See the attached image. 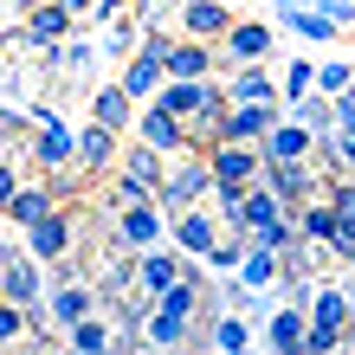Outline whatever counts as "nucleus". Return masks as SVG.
<instances>
[{
    "mask_svg": "<svg viewBox=\"0 0 355 355\" xmlns=\"http://www.w3.org/2000/svg\"><path fill=\"white\" fill-rule=\"evenodd\" d=\"M200 310H207V291L194 278H175L155 297L149 323H142V343H149V349H181L187 336H194V317H200Z\"/></svg>",
    "mask_w": 355,
    "mask_h": 355,
    "instance_id": "nucleus-1",
    "label": "nucleus"
},
{
    "mask_svg": "<svg viewBox=\"0 0 355 355\" xmlns=\"http://www.w3.org/2000/svg\"><path fill=\"white\" fill-rule=\"evenodd\" d=\"M162 207H168V220L187 214V207H200V200H214V162H207L200 149H187V162H175L168 181H162Z\"/></svg>",
    "mask_w": 355,
    "mask_h": 355,
    "instance_id": "nucleus-2",
    "label": "nucleus"
},
{
    "mask_svg": "<svg viewBox=\"0 0 355 355\" xmlns=\"http://www.w3.org/2000/svg\"><path fill=\"white\" fill-rule=\"evenodd\" d=\"M116 245H123V252H149V245H168V207H162V200L116 207Z\"/></svg>",
    "mask_w": 355,
    "mask_h": 355,
    "instance_id": "nucleus-3",
    "label": "nucleus"
},
{
    "mask_svg": "<svg viewBox=\"0 0 355 355\" xmlns=\"http://www.w3.org/2000/svg\"><path fill=\"white\" fill-rule=\"evenodd\" d=\"M259 181L291 207V214H297L310 194H323V162H310V155H304V162H265V175H259Z\"/></svg>",
    "mask_w": 355,
    "mask_h": 355,
    "instance_id": "nucleus-4",
    "label": "nucleus"
},
{
    "mask_svg": "<svg viewBox=\"0 0 355 355\" xmlns=\"http://www.w3.org/2000/svg\"><path fill=\"white\" fill-rule=\"evenodd\" d=\"M220 233H226V220H220V207H214V200H200V207H187V214L168 220V239L181 245L187 259H207V252L220 245Z\"/></svg>",
    "mask_w": 355,
    "mask_h": 355,
    "instance_id": "nucleus-5",
    "label": "nucleus"
},
{
    "mask_svg": "<svg viewBox=\"0 0 355 355\" xmlns=\"http://www.w3.org/2000/svg\"><path fill=\"white\" fill-rule=\"evenodd\" d=\"M271 39H278V26H265V19H233L226 26V46H220V65L226 71L259 65V58H271Z\"/></svg>",
    "mask_w": 355,
    "mask_h": 355,
    "instance_id": "nucleus-6",
    "label": "nucleus"
},
{
    "mask_svg": "<svg viewBox=\"0 0 355 355\" xmlns=\"http://www.w3.org/2000/svg\"><path fill=\"white\" fill-rule=\"evenodd\" d=\"M71 19H78V13L65 7V0H39V7L19 19V33H13V39H19V46H33V52H52L58 39L71 33Z\"/></svg>",
    "mask_w": 355,
    "mask_h": 355,
    "instance_id": "nucleus-7",
    "label": "nucleus"
},
{
    "mask_svg": "<svg viewBox=\"0 0 355 355\" xmlns=\"http://www.w3.org/2000/svg\"><path fill=\"white\" fill-rule=\"evenodd\" d=\"M136 136L142 142H149V149H162V155H187V123L175 116V110H162V103L149 97V103H142V110H136Z\"/></svg>",
    "mask_w": 355,
    "mask_h": 355,
    "instance_id": "nucleus-8",
    "label": "nucleus"
},
{
    "mask_svg": "<svg viewBox=\"0 0 355 355\" xmlns=\"http://www.w3.org/2000/svg\"><path fill=\"white\" fill-rule=\"evenodd\" d=\"M123 162V130H110V123H85V130H78V168L85 175H97V168H116Z\"/></svg>",
    "mask_w": 355,
    "mask_h": 355,
    "instance_id": "nucleus-9",
    "label": "nucleus"
},
{
    "mask_svg": "<svg viewBox=\"0 0 355 355\" xmlns=\"http://www.w3.org/2000/svg\"><path fill=\"white\" fill-rule=\"evenodd\" d=\"M304 329H310V304L278 297V310H271V323H265V343L278 355H304Z\"/></svg>",
    "mask_w": 355,
    "mask_h": 355,
    "instance_id": "nucleus-10",
    "label": "nucleus"
},
{
    "mask_svg": "<svg viewBox=\"0 0 355 355\" xmlns=\"http://www.w3.org/2000/svg\"><path fill=\"white\" fill-rule=\"evenodd\" d=\"M207 162H214V181H259V175H265L259 142H214Z\"/></svg>",
    "mask_w": 355,
    "mask_h": 355,
    "instance_id": "nucleus-11",
    "label": "nucleus"
},
{
    "mask_svg": "<svg viewBox=\"0 0 355 355\" xmlns=\"http://www.w3.org/2000/svg\"><path fill=\"white\" fill-rule=\"evenodd\" d=\"M278 123V103H226V130L220 142H265Z\"/></svg>",
    "mask_w": 355,
    "mask_h": 355,
    "instance_id": "nucleus-12",
    "label": "nucleus"
},
{
    "mask_svg": "<svg viewBox=\"0 0 355 355\" xmlns=\"http://www.w3.org/2000/svg\"><path fill=\"white\" fill-rule=\"evenodd\" d=\"M26 252L46 259V265L71 259V214H65V207H58V214H46L39 226H26Z\"/></svg>",
    "mask_w": 355,
    "mask_h": 355,
    "instance_id": "nucleus-13",
    "label": "nucleus"
},
{
    "mask_svg": "<svg viewBox=\"0 0 355 355\" xmlns=\"http://www.w3.org/2000/svg\"><path fill=\"white\" fill-rule=\"evenodd\" d=\"M181 33L194 39H226V26H233V0H181Z\"/></svg>",
    "mask_w": 355,
    "mask_h": 355,
    "instance_id": "nucleus-14",
    "label": "nucleus"
},
{
    "mask_svg": "<svg viewBox=\"0 0 355 355\" xmlns=\"http://www.w3.org/2000/svg\"><path fill=\"white\" fill-rule=\"evenodd\" d=\"M220 71V52H214V39H175L168 46V78H214Z\"/></svg>",
    "mask_w": 355,
    "mask_h": 355,
    "instance_id": "nucleus-15",
    "label": "nucleus"
},
{
    "mask_svg": "<svg viewBox=\"0 0 355 355\" xmlns=\"http://www.w3.org/2000/svg\"><path fill=\"white\" fill-rule=\"evenodd\" d=\"M65 343H71V355H103V349H123V329H116V317H78L71 329H65Z\"/></svg>",
    "mask_w": 355,
    "mask_h": 355,
    "instance_id": "nucleus-16",
    "label": "nucleus"
},
{
    "mask_svg": "<svg viewBox=\"0 0 355 355\" xmlns=\"http://www.w3.org/2000/svg\"><path fill=\"white\" fill-rule=\"evenodd\" d=\"M259 155L265 162H304V155H317V136H310L304 123H284L278 116V123H271V136L259 142Z\"/></svg>",
    "mask_w": 355,
    "mask_h": 355,
    "instance_id": "nucleus-17",
    "label": "nucleus"
},
{
    "mask_svg": "<svg viewBox=\"0 0 355 355\" xmlns=\"http://www.w3.org/2000/svg\"><path fill=\"white\" fill-rule=\"evenodd\" d=\"M226 97H233V103H278L284 91H278V78H271L265 58H259V65H239L233 78H226Z\"/></svg>",
    "mask_w": 355,
    "mask_h": 355,
    "instance_id": "nucleus-18",
    "label": "nucleus"
},
{
    "mask_svg": "<svg viewBox=\"0 0 355 355\" xmlns=\"http://www.w3.org/2000/svg\"><path fill=\"white\" fill-rule=\"evenodd\" d=\"M207 349H226V355L252 349V323H245V310H214V317H207Z\"/></svg>",
    "mask_w": 355,
    "mask_h": 355,
    "instance_id": "nucleus-19",
    "label": "nucleus"
},
{
    "mask_svg": "<svg viewBox=\"0 0 355 355\" xmlns=\"http://www.w3.org/2000/svg\"><path fill=\"white\" fill-rule=\"evenodd\" d=\"M136 110H142V103L123 91V85L91 91V116H97V123H110V130H136Z\"/></svg>",
    "mask_w": 355,
    "mask_h": 355,
    "instance_id": "nucleus-20",
    "label": "nucleus"
},
{
    "mask_svg": "<svg viewBox=\"0 0 355 355\" xmlns=\"http://www.w3.org/2000/svg\"><path fill=\"white\" fill-rule=\"evenodd\" d=\"M278 33H291V39H336V19L323 7H278Z\"/></svg>",
    "mask_w": 355,
    "mask_h": 355,
    "instance_id": "nucleus-21",
    "label": "nucleus"
},
{
    "mask_svg": "<svg viewBox=\"0 0 355 355\" xmlns=\"http://www.w3.org/2000/svg\"><path fill=\"white\" fill-rule=\"evenodd\" d=\"M58 207H65V200H58L52 187H19V194H13V207H7V220L19 226V233H26V226H39L46 214H58Z\"/></svg>",
    "mask_w": 355,
    "mask_h": 355,
    "instance_id": "nucleus-22",
    "label": "nucleus"
},
{
    "mask_svg": "<svg viewBox=\"0 0 355 355\" xmlns=\"http://www.w3.org/2000/svg\"><path fill=\"white\" fill-rule=\"evenodd\" d=\"M123 175H136V181H149L155 194H162V181H168V155L162 149H149V142H130V149H123Z\"/></svg>",
    "mask_w": 355,
    "mask_h": 355,
    "instance_id": "nucleus-23",
    "label": "nucleus"
},
{
    "mask_svg": "<svg viewBox=\"0 0 355 355\" xmlns=\"http://www.w3.org/2000/svg\"><path fill=\"white\" fill-rule=\"evenodd\" d=\"M349 310H355L349 284H317V291H310V323H329V329H343V323H349Z\"/></svg>",
    "mask_w": 355,
    "mask_h": 355,
    "instance_id": "nucleus-24",
    "label": "nucleus"
},
{
    "mask_svg": "<svg viewBox=\"0 0 355 355\" xmlns=\"http://www.w3.org/2000/svg\"><path fill=\"white\" fill-rule=\"evenodd\" d=\"M239 278L252 284V291H271V284L284 278V259L271 252V245H259V239H252V245H245V259H239Z\"/></svg>",
    "mask_w": 355,
    "mask_h": 355,
    "instance_id": "nucleus-25",
    "label": "nucleus"
},
{
    "mask_svg": "<svg viewBox=\"0 0 355 355\" xmlns=\"http://www.w3.org/2000/svg\"><path fill=\"white\" fill-rule=\"evenodd\" d=\"M252 239H259V245H271V252H278V259H291V252H297V245H304V226H297V214H278L271 226H259Z\"/></svg>",
    "mask_w": 355,
    "mask_h": 355,
    "instance_id": "nucleus-26",
    "label": "nucleus"
},
{
    "mask_svg": "<svg viewBox=\"0 0 355 355\" xmlns=\"http://www.w3.org/2000/svg\"><path fill=\"white\" fill-rule=\"evenodd\" d=\"M278 214H291V207H284L278 194H271L265 181H252V194H245V233H259V226H271Z\"/></svg>",
    "mask_w": 355,
    "mask_h": 355,
    "instance_id": "nucleus-27",
    "label": "nucleus"
},
{
    "mask_svg": "<svg viewBox=\"0 0 355 355\" xmlns=\"http://www.w3.org/2000/svg\"><path fill=\"white\" fill-rule=\"evenodd\" d=\"M136 46H142V26H136V19H110V33H103L97 39V52H110V58H136Z\"/></svg>",
    "mask_w": 355,
    "mask_h": 355,
    "instance_id": "nucleus-28",
    "label": "nucleus"
},
{
    "mask_svg": "<svg viewBox=\"0 0 355 355\" xmlns=\"http://www.w3.org/2000/svg\"><path fill=\"white\" fill-rule=\"evenodd\" d=\"M245 245H252V233H220V245L207 252V271H239Z\"/></svg>",
    "mask_w": 355,
    "mask_h": 355,
    "instance_id": "nucleus-29",
    "label": "nucleus"
},
{
    "mask_svg": "<svg viewBox=\"0 0 355 355\" xmlns=\"http://www.w3.org/2000/svg\"><path fill=\"white\" fill-rule=\"evenodd\" d=\"M278 85H284V103H297V97H310V91H317V65H310V58H291Z\"/></svg>",
    "mask_w": 355,
    "mask_h": 355,
    "instance_id": "nucleus-30",
    "label": "nucleus"
},
{
    "mask_svg": "<svg viewBox=\"0 0 355 355\" xmlns=\"http://www.w3.org/2000/svg\"><path fill=\"white\" fill-rule=\"evenodd\" d=\"M317 91H323V97H343V91H355V65H343V58L317 65Z\"/></svg>",
    "mask_w": 355,
    "mask_h": 355,
    "instance_id": "nucleus-31",
    "label": "nucleus"
},
{
    "mask_svg": "<svg viewBox=\"0 0 355 355\" xmlns=\"http://www.w3.org/2000/svg\"><path fill=\"white\" fill-rule=\"evenodd\" d=\"M136 200H155V187L136 181V175H116V187H110V214H116V207H136Z\"/></svg>",
    "mask_w": 355,
    "mask_h": 355,
    "instance_id": "nucleus-32",
    "label": "nucleus"
},
{
    "mask_svg": "<svg viewBox=\"0 0 355 355\" xmlns=\"http://www.w3.org/2000/svg\"><path fill=\"white\" fill-rule=\"evenodd\" d=\"M329 349H343V329L310 323V329H304V355H329Z\"/></svg>",
    "mask_w": 355,
    "mask_h": 355,
    "instance_id": "nucleus-33",
    "label": "nucleus"
},
{
    "mask_svg": "<svg viewBox=\"0 0 355 355\" xmlns=\"http://www.w3.org/2000/svg\"><path fill=\"white\" fill-rule=\"evenodd\" d=\"M19 187H26V181H19V168H13V162H0V214L13 207V194H19Z\"/></svg>",
    "mask_w": 355,
    "mask_h": 355,
    "instance_id": "nucleus-34",
    "label": "nucleus"
},
{
    "mask_svg": "<svg viewBox=\"0 0 355 355\" xmlns=\"http://www.w3.org/2000/svg\"><path fill=\"white\" fill-rule=\"evenodd\" d=\"M317 7L336 19V26H355V0H317Z\"/></svg>",
    "mask_w": 355,
    "mask_h": 355,
    "instance_id": "nucleus-35",
    "label": "nucleus"
},
{
    "mask_svg": "<svg viewBox=\"0 0 355 355\" xmlns=\"http://www.w3.org/2000/svg\"><path fill=\"white\" fill-rule=\"evenodd\" d=\"M336 130H355V91L336 97Z\"/></svg>",
    "mask_w": 355,
    "mask_h": 355,
    "instance_id": "nucleus-36",
    "label": "nucleus"
},
{
    "mask_svg": "<svg viewBox=\"0 0 355 355\" xmlns=\"http://www.w3.org/2000/svg\"><path fill=\"white\" fill-rule=\"evenodd\" d=\"M323 142H336L343 162H349V175H355V130H336V136H323Z\"/></svg>",
    "mask_w": 355,
    "mask_h": 355,
    "instance_id": "nucleus-37",
    "label": "nucleus"
},
{
    "mask_svg": "<svg viewBox=\"0 0 355 355\" xmlns=\"http://www.w3.org/2000/svg\"><path fill=\"white\" fill-rule=\"evenodd\" d=\"M343 349H355V310H349V323H343Z\"/></svg>",
    "mask_w": 355,
    "mask_h": 355,
    "instance_id": "nucleus-38",
    "label": "nucleus"
},
{
    "mask_svg": "<svg viewBox=\"0 0 355 355\" xmlns=\"http://www.w3.org/2000/svg\"><path fill=\"white\" fill-rule=\"evenodd\" d=\"M7 7H13V13H19V19H26V13H33V7H39V0H7Z\"/></svg>",
    "mask_w": 355,
    "mask_h": 355,
    "instance_id": "nucleus-39",
    "label": "nucleus"
},
{
    "mask_svg": "<svg viewBox=\"0 0 355 355\" xmlns=\"http://www.w3.org/2000/svg\"><path fill=\"white\" fill-rule=\"evenodd\" d=\"M65 7H71V13H97V0H65Z\"/></svg>",
    "mask_w": 355,
    "mask_h": 355,
    "instance_id": "nucleus-40",
    "label": "nucleus"
},
{
    "mask_svg": "<svg viewBox=\"0 0 355 355\" xmlns=\"http://www.w3.org/2000/svg\"><path fill=\"white\" fill-rule=\"evenodd\" d=\"M271 7H317V0H271Z\"/></svg>",
    "mask_w": 355,
    "mask_h": 355,
    "instance_id": "nucleus-41",
    "label": "nucleus"
},
{
    "mask_svg": "<svg viewBox=\"0 0 355 355\" xmlns=\"http://www.w3.org/2000/svg\"><path fill=\"white\" fill-rule=\"evenodd\" d=\"M349 297H355V265H349Z\"/></svg>",
    "mask_w": 355,
    "mask_h": 355,
    "instance_id": "nucleus-42",
    "label": "nucleus"
},
{
    "mask_svg": "<svg viewBox=\"0 0 355 355\" xmlns=\"http://www.w3.org/2000/svg\"><path fill=\"white\" fill-rule=\"evenodd\" d=\"M0 65H7V39H0Z\"/></svg>",
    "mask_w": 355,
    "mask_h": 355,
    "instance_id": "nucleus-43",
    "label": "nucleus"
},
{
    "mask_svg": "<svg viewBox=\"0 0 355 355\" xmlns=\"http://www.w3.org/2000/svg\"><path fill=\"white\" fill-rule=\"evenodd\" d=\"M0 252H7V245H0Z\"/></svg>",
    "mask_w": 355,
    "mask_h": 355,
    "instance_id": "nucleus-44",
    "label": "nucleus"
}]
</instances>
